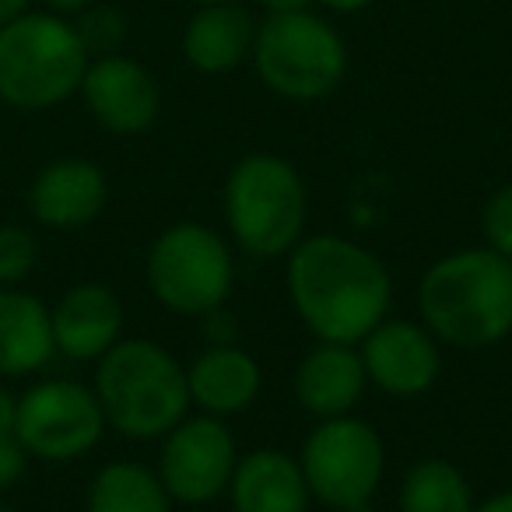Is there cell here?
Listing matches in <instances>:
<instances>
[{
    "mask_svg": "<svg viewBox=\"0 0 512 512\" xmlns=\"http://www.w3.org/2000/svg\"><path fill=\"white\" fill-rule=\"evenodd\" d=\"M295 313L320 341L362 344L390 313L393 285L379 256L341 235H309L288 256Z\"/></svg>",
    "mask_w": 512,
    "mask_h": 512,
    "instance_id": "obj_1",
    "label": "cell"
},
{
    "mask_svg": "<svg viewBox=\"0 0 512 512\" xmlns=\"http://www.w3.org/2000/svg\"><path fill=\"white\" fill-rule=\"evenodd\" d=\"M425 327L453 348H491L512 330V260L460 249L428 267L418 285Z\"/></svg>",
    "mask_w": 512,
    "mask_h": 512,
    "instance_id": "obj_2",
    "label": "cell"
},
{
    "mask_svg": "<svg viewBox=\"0 0 512 512\" xmlns=\"http://www.w3.org/2000/svg\"><path fill=\"white\" fill-rule=\"evenodd\" d=\"M95 397L106 425L127 439H158L186 418L190 383L186 369L155 341H116L99 358Z\"/></svg>",
    "mask_w": 512,
    "mask_h": 512,
    "instance_id": "obj_3",
    "label": "cell"
},
{
    "mask_svg": "<svg viewBox=\"0 0 512 512\" xmlns=\"http://www.w3.org/2000/svg\"><path fill=\"white\" fill-rule=\"evenodd\" d=\"M92 64L74 22L53 11H25L0 25V102L39 113L81 92Z\"/></svg>",
    "mask_w": 512,
    "mask_h": 512,
    "instance_id": "obj_4",
    "label": "cell"
},
{
    "mask_svg": "<svg viewBox=\"0 0 512 512\" xmlns=\"http://www.w3.org/2000/svg\"><path fill=\"white\" fill-rule=\"evenodd\" d=\"M306 183L278 155H249L225 179V221L235 242L253 256H285L302 242Z\"/></svg>",
    "mask_w": 512,
    "mask_h": 512,
    "instance_id": "obj_5",
    "label": "cell"
},
{
    "mask_svg": "<svg viewBox=\"0 0 512 512\" xmlns=\"http://www.w3.org/2000/svg\"><path fill=\"white\" fill-rule=\"evenodd\" d=\"M253 67L274 95L288 102L327 99L348 74V46L341 32L316 11L267 15L256 25Z\"/></svg>",
    "mask_w": 512,
    "mask_h": 512,
    "instance_id": "obj_6",
    "label": "cell"
},
{
    "mask_svg": "<svg viewBox=\"0 0 512 512\" xmlns=\"http://www.w3.org/2000/svg\"><path fill=\"white\" fill-rule=\"evenodd\" d=\"M235 281L225 239L197 221L165 228L148 253V285L165 309L183 316L214 313Z\"/></svg>",
    "mask_w": 512,
    "mask_h": 512,
    "instance_id": "obj_7",
    "label": "cell"
},
{
    "mask_svg": "<svg viewBox=\"0 0 512 512\" xmlns=\"http://www.w3.org/2000/svg\"><path fill=\"white\" fill-rule=\"evenodd\" d=\"M302 474L309 495L334 512L365 509L386 470V449L376 428L362 418H323L302 446Z\"/></svg>",
    "mask_w": 512,
    "mask_h": 512,
    "instance_id": "obj_8",
    "label": "cell"
},
{
    "mask_svg": "<svg viewBox=\"0 0 512 512\" xmlns=\"http://www.w3.org/2000/svg\"><path fill=\"white\" fill-rule=\"evenodd\" d=\"M106 432V414L95 390L71 379H46L18 397L15 435L29 456L67 463L95 449Z\"/></svg>",
    "mask_w": 512,
    "mask_h": 512,
    "instance_id": "obj_9",
    "label": "cell"
},
{
    "mask_svg": "<svg viewBox=\"0 0 512 512\" xmlns=\"http://www.w3.org/2000/svg\"><path fill=\"white\" fill-rule=\"evenodd\" d=\"M235 463L239 456L228 428L221 425V418L204 414V418H183L165 435L158 477L172 502L204 505L232 484Z\"/></svg>",
    "mask_w": 512,
    "mask_h": 512,
    "instance_id": "obj_10",
    "label": "cell"
},
{
    "mask_svg": "<svg viewBox=\"0 0 512 512\" xmlns=\"http://www.w3.org/2000/svg\"><path fill=\"white\" fill-rule=\"evenodd\" d=\"M81 99L102 130L120 137L144 134L162 109L155 74L123 53L95 57L88 64L85 81H81Z\"/></svg>",
    "mask_w": 512,
    "mask_h": 512,
    "instance_id": "obj_11",
    "label": "cell"
},
{
    "mask_svg": "<svg viewBox=\"0 0 512 512\" xmlns=\"http://www.w3.org/2000/svg\"><path fill=\"white\" fill-rule=\"evenodd\" d=\"M358 355L369 383L393 397H418L439 379L442 369L435 334L411 320H383L362 341Z\"/></svg>",
    "mask_w": 512,
    "mask_h": 512,
    "instance_id": "obj_12",
    "label": "cell"
},
{
    "mask_svg": "<svg viewBox=\"0 0 512 512\" xmlns=\"http://www.w3.org/2000/svg\"><path fill=\"white\" fill-rule=\"evenodd\" d=\"M53 341L57 351L74 362H99L123 330V302L99 281H85L64 292V299L50 309Z\"/></svg>",
    "mask_w": 512,
    "mask_h": 512,
    "instance_id": "obj_13",
    "label": "cell"
},
{
    "mask_svg": "<svg viewBox=\"0 0 512 512\" xmlns=\"http://www.w3.org/2000/svg\"><path fill=\"white\" fill-rule=\"evenodd\" d=\"M109 200L106 172L88 158H57L29 190V207L46 228H81L102 214Z\"/></svg>",
    "mask_w": 512,
    "mask_h": 512,
    "instance_id": "obj_14",
    "label": "cell"
},
{
    "mask_svg": "<svg viewBox=\"0 0 512 512\" xmlns=\"http://www.w3.org/2000/svg\"><path fill=\"white\" fill-rule=\"evenodd\" d=\"M256 22L239 0L197 4L183 29V57L200 74H228L253 57Z\"/></svg>",
    "mask_w": 512,
    "mask_h": 512,
    "instance_id": "obj_15",
    "label": "cell"
},
{
    "mask_svg": "<svg viewBox=\"0 0 512 512\" xmlns=\"http://www.w3.org/2000/svg\"><path fill=\"white\" fill-rule=\"evenodd\" d=\"M365 383V362L351 344L320 341L295 372V397L316 418H341L355 411Z\"/></svg>",
    "mask_w": 512,
    "mask_h": 512,
    "instance_id": "obj_16",
    "label": "cell"
},
{
    "mask_svg": "<svg viewBox=\"0 0 512 512\" xmlns=\"http://www.w3.org/2000/svg\"><path fill=\"white\" fill-rule=\"evenodd\" d=\"M235 512H309V484L302 463L281 449H256L235 463L232 474Z\"/></svg>",
    "mask_w": 512,
    "mask_h": 512,
    "instance_id": "obj_17",
    "label": "cell"
},
{
    "mask_svg": "<svg viewBox=\"0 0 512 512\" xmlns=\"http://www.w3.org/2000/svg\"><path fill=\"white\" fill-rule=\"evenodd\" d=\"M186 383H190V400L200 411L211 418H228L253 404L264 376L253 355L235 344H214L193 358V365L186 369Z\"/></svg>",
    "mask_w": 512,
    "mask_h": 512,
    "instance_id": "obj_18",
    "label": "cell"
},
{
    "mask_svg": "<svg viewBox=\"0 0 512 512\" xmlns=\"http://www.w3.org/2000/svg\"><path fill=\"white\" fill-rule=\"evenodd\" d=\"M57 355L50 309L29 292L0 288V376H29Z\"/></svg>",
    "mask_w": 512,
    "mask_h": 512,
    "instance_id": "obj_19",
    "label": "cell"
},
{
    "mask_svg": "<svg viewBox=\"0 0 512 512\" xmlns=\"http://www.w3.org/2000/svg\"><path fill=\"white\" fill-rule=\"evenodd\" d=\"M169 491L162 477L141 463H109L88 488V512H169Z\"/></svg>",
    "mask_w": 512,
    "mask_h": 512,
    "instance_id": "obj_20",
    "label": "cell"
},
{
    "mask_svg": "<svg viewBox=\"0 0 512 512\" xmlns=\"http://www.w3.org/2000/svg\"><path fill=\"white\" fill-rule=\"evenodd\" d=\"M474 495L449 460H421L400 484V512H474Z\"/></svg>",
    "mask_w": 512,
    "mask_h": 512,
    "instance_id": "obj_21",
    "label": "cell"
},
{
    "mask_svg": "<svg viewBox=\"0 0 512 512\" xmlns=\"http://www.w3.org/2000/svg\"><path fill=\"white\" fill-rule=\"evenodd\" d=\"M74 29H78L88 57L95 60V57H109V53H120L123 39H127V18L116 8H109V4H88L74 18Z\"/></svg>",
    "mask_w": 512,
    "mask_h": 512,
    "instance_id": "obj_22",
    "label": "cell"
},
{
    "mask_svg": "<svg viewBox=\"0 0 512 512\" xmlns=\"http://www.w3.org/2000/svg\"><path fill=\"white\" fill-rule=\"evenodd\" d=\"M36 260H39V246L29 228L0 225V288L18 285L36 267Z\"/></svg>",
    "mask_w": 512,
    "mask_h": 512,
    "instance_id": "obj_23",
    "label": "cell"
},
{
    "mask_svg": "<svg viewBox=\"0 0 512 512\" xmlns=\"http://www.w3.org/2000/svg\"><path fill=\"white\" fill-rule=\"evenodd\" d=\"M481 225L484 235H488V249L512 260V183L502 186L498 193H491V200L484 204Z\"/></svg>",
    "mask_w": 512,
    "mask_h": 512,
    "instance_id": "obj_24",
    "label": "cell"
},
{
    "mask_svg": "<svg viewBox=\"0 0 512 512\" xmlns=\"http://www.w3.org/2000/svg\"><path fill=\"white\" fill-rule=\"evenodd\" d=\"M25 463H29V449L18 442V435H0V491H8L11 484L22 481Z\"/></svg>",
    "mask_w": 512,
    "mask_h": 512,
    "instance_id": "obj_25",
    "label": "cell"
},
{
    "mask_svg": "<svg viewBox=\"0 0 512 512\" xmlns=\"http://www.w3.org/2000/svg\"><path fill=\"white\" fill-rule=\"evenodd\" d=\"M316 0H260V8L267 15H299V11H313Z\"/></svg>",
    "mask_w": 512,
    "mask_h": 512,
    "instance_id": "obj_26",
    "label": "cell"
},
{
    "mask_svg": "<svg viewBox=\"0 0 512 512\" xmlns=\"http://www.w3.org/2000/svg\"><path fill=\"white\" fill-rule=\"evenodd\" d=\"M15 418H18V397H11V393L0 386V435L15 432Z\"/></svg>",
    "mask_w": 512,
    "mask_h": 512,
    "instance_id": "obj_27",
    "label": "cell"
},
{
    "mask_svg": "<svg viewBox=\"0 0 512 512\" xmlns=\"http://www.w3.org/2000/svg\"><path fill=\"white\" fill-rule=\"evenodd\" d=\"M316 4H323V8L337 11V15H358V11L372 8L376 0H316Z\"/></svg>",
    "mask_w": 512,
    "mask_h": 512,
    "instance_id": "obj_28",
    "label": "cell"
},
{
    "mask_svg": "<svg viewBox=\"0 0 512 512\" xmlns=\"http://www.w3.org/2000/svg\"><path fill=\"white\" fill-rule=\"evenodd\" d=\"M25 11H32V0H0V25L15 22Z\"/></svg>",
    "mask_w": 512,
    "mask_h": 512,
    "instance_id": "obj_29",
    "label": "cell"
},
{
    "mask_svg": "<svg viewBox=\"0 0 512 512\" xmlns=\"http://www.w3.org/2000/svg\"><path fill=\"white\" fill-rule=\"evenodd\" d=\"M46 11H53V15H78V11H85L88 4H95V0H43Z\"/></svg>",
    "mask_w": 512,
    "mask_h": 512,
    "instance_id": "obj_30",
    "label": "cell"
},
{
    "mask_svg": "<svg viewBox=\"0 0 512 512\" xmlns=\"http://www.w3.org/2000/svg\"><path fill=\"white\" fill-rule=\"evenodd\" d=\"M474 512H512V491H502V495H491L488 502H481Z\"/></svg>",
    "mask_w": 512,
    "mask_h": 512,
    "instance_id": "obj_31",
    "label": "cell"
},
{
    "mask_svg": "<svg viewBox=\"0 0 512 512\" xmlns=\"http://www.w3.org/2000/svg\"><path fill=\"white\" fill-rule=\"evenodd\" d=\"M197 4H228V0H197Z\"/></svg>",
    "mask_w": 512,
    "mask_h": 512,
    "instance_id": "obj_32",
    "label": "cell"
},
{
    "mask_svg": "<svg viewBox=\"0 0 512 512\" xmlns=\"http://www.w3.org/2000/svg\"><path fill=\"white\" fill-rule=\"evenodd\" d=\"M0 512H15V509H8V505H0Z\"/></svg>",
    "mask_w": 512,
    "mask_h": 512,
    "instance_id": "obj_33",
    "label": "cell"
},
{
    "mask_svg": "<svg viewBox=\"0 0 512 512\" xmlns=\"http://www.w3.org/2000/svg\"><path fill=\"white\" fill-rule=\"evenodd\" d=\"M344 512H365V509H344Z\"/></svg>",
    "mask_w": 512,
    "mask_h": 512,
    "instance_id": "obj_34",
    "label": "cell"
}]
</instances>
